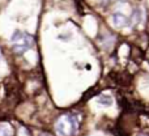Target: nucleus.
I'll return each mask as SVG.
<instances>
[{
  "label": "nucleus",
  "mask_w": 149,
  "mask_h": 136,
  "mask_svg": "<svg viewBox=\"0 0 149 136\" xmlns=\"http://www.w3.org/2000/svg\"><path fill=\"white\" fill-rule=\"evenodd\" d=\"M10 42L13 43L12 50L16 54L21 55L34 45V38L21 30H15L10 36Z\"/></svg>",
  "instance_id": "obj_1"
},
{
  "label": "nucleus",
  "mask_w": 149,
  "mask_h": 136,
  "mask_svg": "<svg viewBox=\"0 0 149 136\" xmlns=\"http://www.w3.org/2000/svg\"><path fill=\"white\" fill-rule=\"evenodd\" d=\"M55 130H56V132L60 136L71 135V124H70V121H68L67 115L59 119V122H58L56 126H55Z\"/></svg>",
  "instance_id": "obj_2"
},
{
  "label": "nucleus",
  "mask_w": 149,
  "mask_h": 136,
  "mask_svg": "<svg viewBox=\"0 0 149 136\" xmlns=\"http://www.w3.org/2000/svg\"><path fill=\"white\" fill-rule=\"evenodd\" d=\"M111 21H113V24L116 28H124V26L131 25V24H130V18H127L123 13H119V12L114 13V15L111 16Z\"/></svg>",
  "instance_id": "obj_3"
},
{
  "label": "nucleus",
  "mask_w": 149,
  "mask_h": 136,
  "mask_svg": "<svg viewBox=\"0 0 149 136\" xmlns=\"http://www.w3.org/2000/svg\"><path fill=\"white\" fill-rule=\"evenodd\" d=\"M95 101H97L98 105L103 106V107H110V106H113V103H114V100L110 94H100Z\"/></svg>",
  "instance_id": "obj_4"
},
{
  "label": "nucleus",
  "mask_w": 149,
  "mask_h": 136,
  "mask_svg": "<svg viewBox=\"0 0 149 136\" xmlns=\"http://www.w3.org/2000/svg\"><path fill=\"white\" fill-rule=\"evenodd\" d=\"M143 21V10L140 8H136L134 9L131 17H130V24H134V25H137Z\"/></svg>",
  "instance_id": "obj_5"
},
{
  "label": "nucleus",
  "mask_w": 149,
  "mask_h": 136,
  "mask_svg": "<svg viewBox=\"0 0 149 136\" xmlns=\"http://www.w3.org/2000/svg\"><path fill=\"white\" fill-rule=\"evenodd\" d=\"M0 136H12V130L7 124H1L0 126Z\"/></svg>",
  "instance_id": "obj_6"
},
{
  "label": "nucleus",
  "mask_w": 149,
  "mask_h": 136,
  "mask_svg": "<svg viewBox=\"0 0 149 136\" xmlns=\"http://www.w3.org/2000/svg\"><path fill=\"white\" fill-rule=\"evenodd\" d=\"M101 3H102L103 5H109L110 3H113V0H101Z\"/></svg>",
  "instance_id": "obj_7"
},
{
  "label": "nucleus",
  "mask_w": 149,
  "mask_h": 136,
  "mask_svg": "<svg viewBox=\"0 0 149 136\" xmlns=\"http://www.w3.org/2000/svg\"><path fill=\"white\" fill-rule=\"evenodd\" d=\"M136 136H149V135H147V134H137Z\"/></svg>",
  "instance_id": "obj_8"
},
{
  "label": "nucleus",
  "mask_w": 149,
  "mask_h": 136,
  "mask_svg": "<svg viewBox=\"0 0 149 136\" xmlns=\"http://www.w3.org/2000/svg\"><path fill=\"white\" fill-rule=\"evenodd\" d=\"M39 136H51V135H50V134H41Z\"/></svg>",
  "instance_id": "obj_9"
},
{
  "label": "nucleus",
  "mask_w": 149,
  "mask_h": 136,
  "mask_svg": "<svg viewBox=\"0 0 149 136\" xmlns=\"http://www.w3.org/2000/svg\"><path fill=\"white\" fill-rule=\"evenodd\" d=\"M0 60H1V51H0Z\"/></svg>",
  "instance_id": "obj_10"
}]
</instances>
